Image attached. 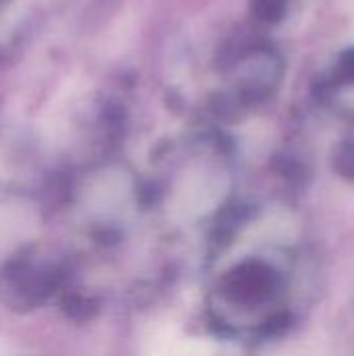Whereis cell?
<instances>
[{
  "label": "cell",
  "instance_id": "6da1fadb",
  "mask_svg": "<svg viewBox=\"0 0 354 356\" xmlns=\"http://www.w3.org/2000/svg\"><path fill=\"white\" fill-rule=\"evenodd\" d=\"M348 2V15H351V21H353V31H354V0H346Z\"/></svg>",
  "mask_w": 354,
  "mask_h": 356
}]
</instances>
